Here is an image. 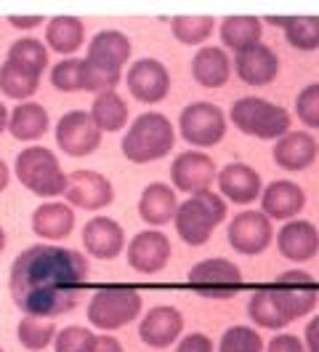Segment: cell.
I'll return each instance as SVG.
<instances>
[{
    "mask_svg": "<svg viewBox=\"0 0 319 352\" xmlns=\"http://www.w3.org/2000/svg\"><path fill=\"white\" fill-rule=\"evenodd\" d=\"M85 41V24L75 16H56L45 24V48L54 54H78Z\"/></svg>",
    "mask_w": 319,
    "mask_h": 352,
    "instance_id": "28",
    "label": "cell"
},
{
    "mask_svg": "<svg viewBox=\"0 0 319 352\" xmlns=\"http://www.w3.org/2000/svg\"><path fill=\"white\" fill-rule=\"evenodd\" d=\"M229 120L242 133L255 139H282L290 131V112L261 96L237 99L229 110Z\"/></svg>",
    "mask_w": 319,
    "mask_h": 352,
    "instance_id": "7",
    "label": "cell"
},
{
    "mask_svg": "<svg viewBox=\"0 0 319 352\" xmlns=\"http://www.w3.org/2000/svg\"><path fill=\"white\" fill-rule=\"evenodd\" d=\"M261 35H263V22L255 16H229L221 24L224 48H232L234 54L261 43Z\"/></svg>",
    "mask_w": 319,
    "mask_h": 352,
    "instance_id": "30",
    "label": "cell"
},
{
    "mask_svg": "<svg viewBox=\"0 0 319 352\" xmlns=\"http://www.w3.org/2000/svg\"><path fill=\"white\" fill-rule=\"evenodd\" d=\"M83 245L93 259L109 262L126 248V230L112 217H93L83 227Z\"/></svg>",
    "mask_w": 319,
    "mask_h": 352,
    "instance_id": "19",
    "label": "cell"
},
{
    "mask_svg": "<svg viewBox=\"0 0 319 352\" xmlns=\"http://www.w3.org/2000/svg\"><path fill=\"white\" fill-rule=\"evenodd\" d=\"M88 280V259L56 243L24 248L11 264L8 291L27 318H56L78 307Z\"/></svg>",
    "mask_w": 319,
    "mask_h": 352,
    "instance_id": "1",
    "label": "cell"
},
{
    "mask_svg": "<svg viewBox=\"0 0 319 352\" xmlns=\"http://www.w3.org/2000/svg\"><path fill=\"white\" fill-rule=\"evenodd\" d=\"M176 352H213V342L205 333H189L178 342Z\"/></svg>",
    "mask_w": 319,
    "mask_h": 352,
    "instance_id": "42",
    "label": "cell"
},
{
    "mask_svg": "<svg viewBox=\"0 0 319 352\" xmlns=\"http://www.w3.org/2000/svg\"><path fill=\"white\" fill-rule=\"evenodd\" d=\"M8 24L16 30H35L43 24V16H8Z\"/></svg>",
    "mask_w": 319,
    "mask_h": 352,
    "instance_id": "45",
    "label": "cell"
},
{
    "mask_svg": "<svg viewBox=\"0 0 319 352\" xmlns=\"http://www.w3.org/2000/svg\"><path fill=\"white\" fill-rule=\"evenodd\" d=\"M234 69H237V78L248 86H266L272 83L279 72V59L276 54L263 43H255L239 54H234L232 59Z\"/></svg>",
    "mask_w": 319,
    "mask_h": 352,
    "instance_id": "21",
    "label": "cell"
},
{
    "mask_svg": "<svg viewBox=\"0 0 319 352\" xmlns=\"http://www.w3.org/2000/svg\"><path fill=\"white\" fill-rule=\"evenodd\" d=\"M248 315H250V320H253L255 326H261V329L279 331L290 323L285 318L282 307H279L272 286H261L258 291H253V296L248 302Z\"/></svg>",
    "mask_w": 319,
    "mask_h": 352,
    "instance_id": "31",
    "label": "cell"
},
{
    "mask_svg": "<svg viewBox=\"0 0 319 352\" xmlns=\"http://www.w3.org/2000/svg\"><path fill=\"white\" fill-rule=\"evenodd\" d=\"M272 291L290 323L298 318H306L319 302V283L314 280V275H309L303 270L282 272L272 283Z\"/></svg>",
    "mask_w": 319,
    "mask_h": 352,
    "instance_id": "9",
    "label": "cell"
},
{
    "mask_svg": "<svg viewBox=\"0 0 319 352\" xmlns=\"http://www.w3.org/2000/svg\"><path fill=\"white\" fill-rule=\"evenodd\" d=\"M8 179H11V171H8V163L0 157V192L8 187Z\"/></svg>",
    "mask_w": 319,
    "mask_h": 352,
    "instance_id": "46",
    "label": "cell"
},
{
    "mask_svg": "<svg viewBox=\"0 0 319 352\" xmlns=\"http://www.w3.org/2000/svg\"><path fill=\"white\" fill-rule=\"evenodd\" d=\"M303 347H306V352H319V315L311 318L306 331H303Z\"/></svg>",
    "mask_w": 319,
    "mask_h": 352,
    "instance_id": "43",
    "label": "cell"
},
{
    "mask_svg": "<svg viewBox=\"0 0 319 352\" xmlns=\"http://www.w3.org/2000/svg\"><path fill=\"white\" fill-rule=\"evenodd\" d=\"M126 83L130 96L136 102H141V104H157V102H163L168 96L170 72L160 59L147 56V59H139V62L130 65V69H128L126 75Z\"/></svg>",
    "mask_w": 319,
    "mask_h": 352,
    "instance_id": "14",
    "label": "cell"
},
{
    "mask_svg": "<svg viewBox=\"0 0 319 352\" xmlns=\"http://www.w3.org/2000/svg\"><path fill=\"white\" fill-rule=\"evenodd\" d=\"M224 217H226L224 198L213 190H205V192L189 195L184 203H178L173 224H176L178 238L187 245H202L211 241L213 230L224 221Z\"/></svg>",
    "mask_w": 319,
    "mask_h": 352,
    "instance_id": "5",
    "label": "cell"
},
{
    "mask_svg": "<svg viewBox=\"0 0 319 352\" xmlns=\"http://www.w3.org/2000/svg\"><path fill=\"white\" fill-rule=\"evenodd\" d=\"M215 176H218V168H215L211 155H205L202 150H187V153L176 155V160L170 166L173 190H181L189 195L211 190L215 184Z\"/></svg>",
    "mask_w": 319,
    "mask_h": 352,
    "instance_id": "13",
    "label": "cell"
},
{
    "mask_svg": "<svg viewBox=\"0 0 319 352\" xmlns=\"http://www.w3.org/2000/svg\"><path fill=\"white\" fill-rule=\"evenodd\" d=\"M232 59L221 45H202L191 59V78L202 88H221L229 80Z\"/></svg>",
    "mask_w": 319,
    "mask_h": 352,
    "instance_id": "25",
    "label": "cell"
},
{
    "mask_svg": "<svg viewBox=\"0 0 319 352\" xmlns=\"http://www.w3.org/2000/svg\"><path fill=\"white\" fill-rule=\"evenodd\" d=\"M14 171L21 184L38 198L54 200L67 190V174L62 171L59 157L48 147H24L16 155Z\"/></svg>",
    "mask_w": 319,
    "mask_h": 352,
    "instance_id": "6",
    "label": "cell"
},
{
    "mask_svg": "<svg viewBox=\"0 0 319 352\" xmlns=\"http://www.w3.org/2000/svg\"><path fill=\"white\" fill-rule=\"evenodd\" d=\"M144 309V296L136 286L128 283H106L96 286L88 302V320L99 331H117L133 323Z\"/></svg>",
    "mask_w": 319,
    "mask_h": 352,
    "instance_id": "4",
    "label": "cell"
},
{
    "mask_svg": "<svg viewBox=\"0 0 319 352\" xmlns=\"http://www.w3.org/2000/svg\"><path fill=\"white\" fill-rule=\"evenodd\" d=\"M96 333L85 326H67V329L56 331L54 339V350L56 352H88L93 344Z\"/></svg>",
    "mask_w": 319,
    "mask_h": 352,
    "instance_id": "39",
    "label": "cell"
},
{
    "mask_svg": "<svg viewBox=\"0 0 319 352\" xmlns=\"http://www.w3.org/2000/svg\"><path fill=\"white\" fill-rule=\"evenodd\" d=\"M75 230V208L59 203V200H45L32 214V232L48 243H59L69 238Z\"/></svg>",
    "mask_w": 319,
    "mask_h": 352,
    "instance_id": "23",
    "label": "cell"
},
{
    "mask_svg": "<svg viewBox=\"0 0 319 352\" xmlns=\"http://www.w3.org/2000/svg\"><path fill=\"white\" fill-rule=\"evenodd\" d=\"M276 248L290 262H309L319 251V230L306 219L285 221L276 232Z\"/></svg>",
    "mask_w": 319,
    "mask_h": 352,
    "instance_id": "22",
    "label": "cell"
},
{
    "mask_svg": "<svg viewBox=\"0 0 319 352\" xmlns=\"http://www.w3.org/2000/svg\"><path fill=\"white\" fill-rule=\"evenodd\" d=\"M266 352H306V347H303V339H298L293 333H276L266 344Z\"/></svg>",
    "mask_w": 319,
    "mask_h": 352,
    "instance_id": "41",
    "label": "cell"
},
{
    "mask_svg": "<svg viewBox=\"0 0 319 352\" xmlns=\"http://www.w3.org/2000/svg\"><path fill=\"white\" fill-rule=\"evenodd\" d=\"M16 339L24 350L43 352L54 344L56 326H54V320H43V318H21L16 326Z\"/></svg>",
    "mask_w": 319,
    "mask_h": 352,
    "instance_id": "33",
    "label": "cell"
},
{
    "mask_svg": "<svg viewBox=\"0 0 319 352\" xmlns=\"http://www.w3.org/2000/svg\"><path fill=\"white\" fill-rule=\"evenodd\" d=\"M128 264L141 272V275H154L165 270L170 259V241L160 230H144L133 241L128 243Z\"/></svg>",
    "mask_w": 319,
    "mask_h": 352,
    "instance_id": "16",
    "label": "cell"
},
{
    "mask_svg": "<svg viewBox=\"0 0 319 352\" xmlns=\"http://www.w3.org/2000/svg\"><path fill=\"white\" fill-rule=\"evenodd\" d=\"M130 41L120 30H102L88 43L83 59V91L104 94L115 91L123 78V67L130 59Z\"/></svg>",
    "mask_w": 319,
    "mask_h": 352,
    "instance_id": "2",
    "label": "cell"
},
{
    "mask_svg": "<svg viewBox=\"0 0 319 352\" xmlns=\"http://www.w3.org/2000/svg\"><path fill=\"white\" fill-rule=\"evenodd\" d=\"M67 206L78 211H102L115 200V187L104 174L80 168L67 174V190H64Z\"/></svg>",
    "mask_w": 319,
    "mask_h": 352,
    "instance_id": "11",
    "label": "cell"
},
{
    "mask_svg": "<svg viewBox=\"0 0 319 352\" xmlns=\"http://www.w3.org/2000/svg\"><path fill=\"white\" fill-rule=\"evenodd\" d=\"M91 118L96 123V129L102 133H115L128 126V104L117 91H104L96 94V102L91 104Z\"/></svg>",
    "mask_w": 319,
    "mask_h": 352,
    "instance_id": "29",
    "label": "cell"
},
{
    "mask_svg": "<svg viewBox=\"0 0 319 352\" xmlns=\"http://www.w3.org/2000/svg\"><path fill=\"white\" fill-rule=\"evenodd\" d=\"M218 352H263V339L250 326H232L224 331Z\"/></svg>",
    "mask_w": 319,
    "mask_h": 352,
    "instance_id": "37",
    "label": "cell"
},
{
    "mask_svg": "<svg viewBox=\"0 0 319 352\" xmlns=\"http://www.w3.org/2000/svg\"><path fill=\"white\" fill-rule=\"evenodd\" d=\"M189 286L205 299H232L242 288V272L229 259H205L191 267Z\"/></svg>",
    "mask_w": 319,
    "mask_h": 352,
    "instance_id": "10",
    "label": "cell"
},
{
    "mask_svg": "<svg viewBox=\"0 0 319 352\" xmlns=\"http://www.w3.org/2000/svg\"><path fill=\"white\" fill-rule=\"evenodd\" d=\"M296 112L303 126L319 129V83L306 86L296 99Z\"/></svg>",
    "mask_w": 319,
    "mask_h": 352,
    "instance_id": "40",
    "label": "cell"
},
{
    "mask_svg": "<svg viewBox=\"0 0 319 352\" xmlns=\"http://www.w3.org/2000/svg\"><path fill=\"white\" fill-rule=\"evenodd\" d=\"M184 331V315L170 305H160V307H152L141 318L139 323V339L154 347V350H165L170 344H176V339L181 336Z\"/></svg>",
    "mask_w": 319,
    "mask_h": 352,
    "instance_id": "17",
    "label": "cell"
},
{
    "mask_svg": "<svg viewBox=\"0 0 319 352\" xmlns=\"http://www.w3.org/2000/svg\"><path fill=\"white\" fill-rule=\"evenodd\" d=\"M88 352H123V344H120V339H115L109 333H102V336L93 339V344H91Z\"/></svg>",
    "mask_w": 319,
    "mask_h": 352,
    "instance_id": "44",
    "label": "cell"
},
{
    "mask_svg": "<svg viewBox=\"0 0 319 352\" xmlns=\"http://www.w3.org/2000/svg\"><path fill=\"white\" fill-rule=\"evenodd\" d=\"M319 144L309 131H287L274 144V163L285 171H303L317 160Z\"/></svg>",
    "mask_w": 319,
    "mask_h": 352,
    "instance_id": "24",
    "label": "cell"
},
{
    "mask_svg": "<svg viewBox=\"0 0 319 352\" xmlns=\"http://www.w3.org/2000/svg\"><path fill=\"white\" fill-rule=\"evenodd\" d=\"M56 144L72 157H88L102 147V131L88 110H72L56 123Z\"/></svg>",
    "mask_w": 319,
    "mask_h": 352,
    "instance_id": "12",
    "label": "cell"
},
{
    "mask_svg": "<svg viewBox=\"0 0 319 352\" xmlns=\"http://www.w3.org/2000/svg\"><path fill=\"white\" fill-rule=\"evenodd\" d=\"M51 86L56 91H64V94L83 91V59L67 56L62 62H56L51 69Z\"/></svg>",
    "mask_w": 319,
    "mask_h": 352,
    "instance_id": "38",
    "label": "cell"
},
{
    "mask_svg": "<svg viewBox=\"0 0 319 352\" xmlns=\"http://www.w3.org/2000/svg\"><path fill=\"white\" fill-rule=\"evenodd\" d=\"M38 88H40V78L24 72L19 67L8 65V62L0 65V91H3L8 99L29 102V96H35Z\"/></svg>",
    "mask_w": 319,
    "mask_h": 352,
    "instance_id": "34",
    "label": "cell"
},
{
    "mask_svg": "<svg viewBox=\"0 0 319 352\" xmlns=\"http://www.w3.org/2000/svg\"><path fill=\"white\" fill-rule=\"evenodd\" d=\"M3 248H5V230H3V224H0V254H3Z\"/></svg>",
    "mask_w": 319,
    "mask_h": 352,
    "instance_id": "48",
    "label": "cell"
},
{
    "mask_svg": "<svg viewBox=\"0 0 319 352\" xmlns=\"http://www.w3.org/2000/svg\"><path fill=\"white\" fill-rule=\"evenodd\" d=\"M51 129V115L38 102H21L8 112V129L16 142H38Z\"/></svg>",
    "mask_w": 319,
    "mask_h": 352,
    "instance_id": "26",
    "label": "cell"
},
{
    "mask_svg": "<svg viewBox=\"0 0 319 352\" xmlns=\"http://www.w3.org/2000/svg\"><path fill=\"white\" fill-rule=\"evenodd\" d=\"M176 208H178L176 190L163 182H152L139 198V217L147 221L149 227H163V224L173 221Z\"/></svg>",
    "mask_w": 319,
    "mask_h": 352,
    "instance_id": "27",
    "label": "cell"
},
{
    "mask_svg": "<svg viewBox=\"0 0 319 352\" xmlns=\"http://www.w3.org/2000/svg\"><path fill=\"white\" fill-rule=\"evenodd\" d=\"M215 184H218V195L232 200L237 206H248V203L261 198V192H263L261 176L248 163H229V166H224L218 171V176H215Z\"/></svg>",
    "mask_w": 319,
    "mask_h": 352,
    "instance_id": "18",
    "label": "cell"
},
{
    "mask_svg": "<svg viewBox=\"0 0 319 352\" xmlns=\"http://www.w3.org/2000/svg\"><path fill=\"white\" fill-rule=\"evenodd\" d=\"M213 27H215V22L211 16H176V19H170L173 38L184 45H200L202 41H208Z\"/></svg>",
    "mask_w": 319,
    "mask_h": 352,
    "instance_id": "36",
    "label": "cell"
},
{
    "mask_svg": "<svg viewBox=\"0 0 319 352\" xmlns=\"http://www.w3.org/2000/svg\"><path fill=\"white\" fill-rule=\"evenodd\" d=\"M176 129L163 112H141L123 136V155L130 163H154L173 150Z\"/></svg>",
    "mask_w": 319,
    "mask_h": 352,
    "instance_id": "3",
    "label": "cell"
},
{
    "mask_svg": "<svg viewBox=\"0 0 319 352\" xmlns=\"http://www.w3.org/2000/svg\"><path fill=\"white\" fill-rule=\"evenodd\" d=\"M303 206H306V192L296 182L287 179H276L261 192V214H266V219L293 221L303 211Z\"/></svg>",
    "mask_w": 319,
    "mask_h": 352,
    "instance_id": "20",
    "label": "cell"
},
{
    "mask_svg": "<svg viewBox=\"0 0 319 352\" xmlns=\"http://www.w3.org/2000/svg\"><path fill=\"white\" fill-rule=\"evenodd\" d=\"M181 139L191 147H215L226 136V115L213 102H191L178 115Z\"/></svg>",
    "mask_w": 319,
    "mask_h": 352,
    "instance_id": "8",
    "label": "cell"
},
{
    "mask_svg": "<svg viewBox=\"0 0 319 352\" xmlns=\"http://www.w3.org/2000/svg\"><path fill=\"white\" fill-rule=\"evenodd\" d=\"M5 62L19 67L24 72H29V75H35V78H40L43 72L48 69V48H45V43L35 41V38H19L8 48Z\"/></svg>",
    "mask_w": 319,
    "mask_h": 352,
    "instance_id": "32",
    "label": "cell"
},
{
    "mask_svg": "<svg viewBox=\"0 0 319 352\" xmlns=\"http://www.w3.org/2000/svg\"><path fill=\"white\" fill-rule=\"evenodd\" d=\"M285 38L298 51H317L319 48V16H290L285 22Z\"/></svg>",
    "mask_w": 319,
    "mask_h": 352,
    "instance_id": "35",
    "label": "cell"
},
{
    "mask_svg": "<svg viewBox=\"0 0 319 352\" xmlns=\"http://www.w3.org/2000/svg\"><path fill=\"white\" fill-rule=\"evenodd\" d=\"M229 245L242 256H258L269 248V243L274 238L272 219H266V214L261 211H242L237 214L229 224Z\"/></svg>",
    "mask_w": 319,
    "mask_h": 352,
    "instance_id": "15",
    "label": "cell"
},
{
    "mask_svg": "<svg viewBox=\"0 0 319 352\" xmlns=\"http://www.w3.org/2000/svg\"><path fill=\"white\" fill-rule=\"evenodd\" d=\"M0 352H3V347H0Z\"/></svg>",
    "mask_w": 319,
    "mask_h": 352,
    "instance_id": "49",
    "label": "cell"
},
{
    "mask_svg": "<svg viewBox=\"0 0 319 352\" xmlns=\"http://www.w3.org/2000/svg\"><path fill=\"white\" fill-rule=\"evenodd\" d=\"M8 129V107L0 102V133Z\"/></svg>",
    "mask_w": 319,
    "mask_h": 352,
    "instance_id": "47",
    "label": "cell"
}]
</instances>
